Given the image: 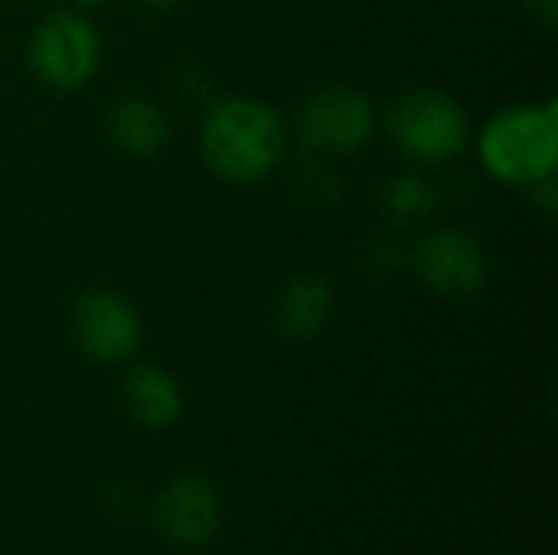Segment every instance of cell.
Segmentation results:
<instances>
[{"mask_svg": "<svg viewBox=\"0 0 558 555\" xmlns=\"http://www.w3.org/2000/svg\"><path fill=\"white\" fill-rule=\"evenodd\" d=\"M526 3H530L533 16H536L539 23H546V26H556L558 0H526Z\"/></svg>", "mask_w": 558, "mask_h": 555, "instance_id": "cell-13", "label": "cell"}, {"mask_svg": "<svg viewBox=\"0 0 558 555\" xmlns=\"http://www.w3.org/2000/svg\"><path fill=\"white\" fill-rule=\"evenodd\" d=\"M288 131L281 114L248 95L219 98L203 118V157L229 183H258L284 157Z\"/></svg>", "mask_w": 558, "mask_h": 555, "instance_id": "cell-1", "label": "cell"}, {"mask_svg": "<svg viewBox=\"0 0 558 555\" xmlns=\"http://www.w3.org/2000/svg\"><path fill=\"white\" fill-rule=\"evenodd\" d=\"M468 114L458 98L438 88H415L389 111L392 144L422 167H441L468 144Z\"/></svg>", "mask_w": 558, "mask_h": 555, "instance_id": "cell-3", "label": "cell"}, {"mask_svg": "<svg viewBox=\"0 0 558 555\" xmlns=\"http://www.w3.org/2000/svg\"><path fill=\"white\" fill-rule=\"evenodd\" d=\"M124 409L144 429H167L183 412L180 383L167 370L141 363L124 379Z\"/></svg>", "mask_w": 558, "mask_h": 555, "instance_id": "cell-11", "label": "cell"}, {"mask_svg": "<svg viewBox=\"0 0 558 555\" xmlns=\"http://www.w3.org/2000/svg\"><path fill=\"white\" fill-rule=\"evenodd\" d=\"M75 3H82V7H98V3H105V0H75Z\"/></svg>", "mask_w": 558, "mask_h": 555, "instance_id": "cell-15", "label": "cell"}, {"mask_svg": "<svg viewBox=\"0 0 558 555\" xmlns=\"http://www.w3.org/2000/svg\"><path fill=\"white\" fill-rule=\"evenodd\" d=\"M147 10H154V13H170V10H177L183 0H141Z\"/></svg>", "mask_w": 558, "mask_h": 555, "instance_id": "cell-14", "label": "cell"}, {"mask_svg": "<svg viewBox=\"0 0 558 555\" xmlns=\"http://www.w3.org/2000/svg\"><path fill=\"white\" fill-rule=\"evenodd\" d=\"M481 160L497 180L517 186L553 177L558 160L556 101L497 111L481 134Z\"/></svg>", "mask_w": 558, "mask_h": 555, "instance_id": "cell-2", "label": "cell"}, {"mask_svg": "<svg viewBox=\"0 0 558 555\" xmlns=\"http://www.w3.org/2000/svg\"><path fill=\"white\" fill-rule=\"evenodd\" d=\"M379 206L396 222H418L435 209V190L415 173H396L383 183Z\"/></svg>", "mask_w": 558, "mask_h": 555, "instance_id": "cell-12", "label": "cell"}, {"mask_svg": "<svg viewBox=\"0 0 558 555\" xmlns=\"http://www.w3.org/2000/svg\"><path fill=\"white\" fill-rule=\"evenodd\" d=\"M333 317V288L320 275H294L275 298V327L288 340L317 337Z\"/></svg>", "mask_w": 558, "mask_h": 555, "instance_id": "cell-9", "label": "cell"}, {"mask_svg": "<svg viewBox=\"0 0 558 555\" xmlns=\"http://www.w3.org/2000/svg\"><path fill=\"white\" fill-rule=\"evenodd\" d=\"M26 62L43 85L56 92H78L98 72L101 39L85 16L59 10L33 29Z\"/></svg>", "mask_w": 558, "mask_h": 555, "instance_id": "cell-4", "label": "cell"}, {"mask_svg": "<svg viewBox=\"0 0 558 555\" xmlns=\"http://www.w3.org/2000/svg\"><path fill=\"white\" fill-rule=\"evenodd\" d=\"M150 520L167 546L199 550L222 527V494L203 474H180L157 494Z\"/></svg>", "mask_w": 558, "mask_h": 555, "instance_id": "cell-6", "label": "cell"}, {"mask_svg": "<svg viewBox=\"0 0 558 555\" xmlns=\"http://www.w3.org/2000/svg\"><path fill=\"white\" fill-rule=\"evenodd\" d=\"M105 128H108L111 144L131 157H154L167 144V134H170L163 108L141 92H131L111 101Z\"/></svg>", "mask_w": 558, "mask_h": 555, "instance_id": "cell-10", "label": "cell"}, {"mask_svg": "<svg viewBox=\"0 0 558 555\" xmlns=\"http://www.w3.org/2000/svg\"><path fill=\"white\" fill-rule=\"evenodd\" d=\"M415 272L422 285L432 288L435 294L464 301L487 285L490 265L484 245L471 232L445 226L425 236L422 245L415 249Z\"/></svg>", "mask_w": 558, "mask_h": 555, "instance_id": "cell-7", "label": "cell"}, {"mask_svg": "<svg viewBox=\"0 0 558 555\" xmlns=\"http://www.w3.org/2000/svg\"><path fill=\"white\" fill-rule=\"evenodd\" d=\"M373 137V105L347 85L314 92L301 111V141L317 154H353Z\"/></svg>", "mask_w": 558, "mask_h": 555, "instance_id": "cell-8", "label": "cell"}, {"mask_svg": "<svg viewBox=\"0 0 558 555\" xmlns=\"http://www.w3.org/2000/svg\"><path fill=\"white\" fill-rule=\"evenodd\" d=\"M69 327L75 347L95 363L128 360L141 347V334H144L137 307L111 288L82 291L72 304Z\"/></svg>", "mask_w": 558, "mask_h": 555, "instance_id": "cell-5", "label": "cell"}]
</instances>
